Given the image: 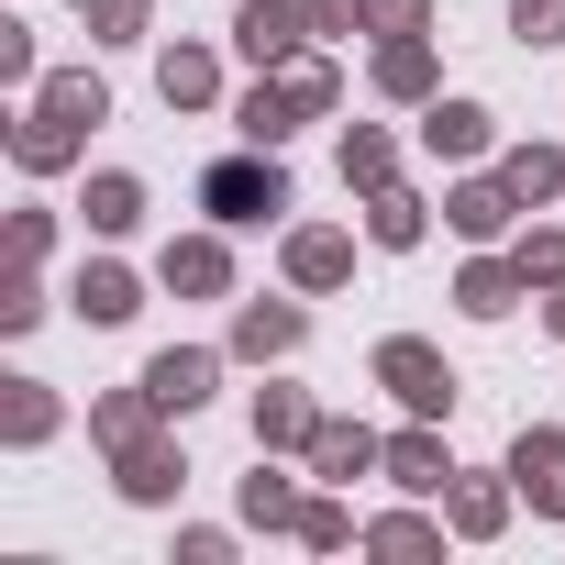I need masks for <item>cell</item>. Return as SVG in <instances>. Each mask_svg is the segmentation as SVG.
<instances>
[{
    "label": "cell",
    "instance_id": "6da1fadb",
    "mask_svg": "<svg viewBox=\"0 0 565 565\" xmlns=\"http://www.w3.org/2000/svg\"><path fill=\"white\" fill-rule=\"evenodd\" d=\"M211 200L244 222V211H277V178H255V167H222V178H211Z\"/></svg>",
    "mask_w": 565,
    "mask_h": 565
},
{
    "label": "cell",
    "instance_id": "7a4b0ae2",
    "mask_svg": "<svg viewBox=\"0 0 565 565\" xmlns=\"http://www.w3.org/2000/svg\"><path fill=\"white\" fill-rule=\"evenodd\" d=\"M521 488L543 510H565V444H521Z\"/></svg>",
    "mask_w": 565,
    "mask_h": 565
},
{
    "label": "cell",
    "instance_id": "3957f363",
    "mask_svg": "<svg viewBox=\"0 0 565 565\" xmlns=\"http://www.w3.org/2000/svg\"><path fill=\"white\" fill-rule=\"evenodd\" d=\"M388 377H399V388H411V399H422V411H433V399H444V377H433V355H422V344H388Z\"/></svg>",
    "mask_w": 565,
    "mask_h": 565
},
{
    "label": "cell",
    "instance_id": "277c9868",
    "mask_svg": "<svg viewBox=\"0 0 565 565\" xmlns=\"http://www.w3.org/2000/svg\"><path fill=\"white\" fill-rule=\"evenodd\" d=\"M200 388H211V355H167L156 366V399H200Z\"/></svg>",
    "mask_w": 565,
    "mask_h": 565
}]
</instances>
